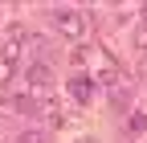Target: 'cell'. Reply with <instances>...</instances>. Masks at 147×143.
<instances>
[{
    "mask_svg": "<svg viewBox=\"0 0 147 143\" xmlns=\"http://www.w3.org/2000/svg\"><path fill=\"white\" fill-rule=\"evenodd\" d=\"M49 25L61 33L65 41H86V33H90V16L82 8H69V4H57L49 12Z\"/></svg>",
    "mask_w": 147,
    "mask_h": 143,
    "instance_id": "1",
    "label": "cell"
},
{
    "mask_svg": "<svg viewBox=\"0 0 147 143\" xmlns=\"http://www.w3.org/2000/svg\"><path fill=\"white\" fill-rule=\"evenodd\" d=\"M25 86H29L37 98H49V90H53V65H49V61H29Z\"/></svg>",
    "mask_w": 147,
    "mask_h": 143,
    "instance_id": "2",
    "label": "cell"
},
{
    "mask_svg": "<svg viewBox=\"0 0 147 143\" xmlns=\"http://www.w3.org/2000/svg\"><path fill=\"white\" fill-rule=\"evenodd\" d=\"M65 90H69V98L78 102V106H86L90 98H94V78H90V74H82V69H78V74H69Z\"/></svg>",
    "mask_w": 147,
    "mask_h": 143,
    "instance_id": "3",
    "label": "cell"
},
{
    "mask_svg": "<svg viewBox=\"0 0 147 143\" xmlns=\"http://www.w3.org/2000/svg\"><path fill=\"white\" fill-rule=\"evenodd\" d=\"M37 111H41V119L49 123V127H65V106L57 102V98H41V102H37Z\"/></svg>",
    "mask_w": 147,
    "mask_h": 143,
    "instance_id": "4",
    "label": "cell"
},
{
    "mask_svg": "<svg viewBox=\"0 0 147 143\" xmlns=\"http://www.w3.org/2000/svg\"><path fill=\"white\" fill-rule=\"evenodd\" d=\"M127 131L131 135H147V111H131L127 115Z\"/></svg>",
    "mask_w": 147,
    "mask_h": 143,
    "instance_id": "5",
    "label": "cell"
},
{
    "mask_svg": "<svg viewBox=\"0 0 147 143\" xmlns=\"http://www.w3.org/2000/svg\"><path fill=\"white\" fill-rule=\"evenodd\" d=\"M12 74H16V65H12V61H4V57H0V90H4V86L12 82Z\"/></svg>",
    "mask_w": 147,
    "mask_h": 143,
    "instance_id": "6",
    "label": "cell"
},
{
    "mask_svg": "<svg viewBox=\"0 0 147 143\" xmlns=\"http://www.w3.org/2000/svg\"><path fill=\"white\" fill-rule=\"evenodd\" d=\"M16 143H45V131H21V135H16Z\"/></svg>",
    "mask_w": 147,
    "mask_h": 143,
    "instance_id": "7",
    "label": "cell"
},
{
    "mask_svg": "<svg viewBox=\"0 0 147 143\" xmlns=\"http://www.w3.org/2000/svg\"><path fill=\"white\" fill-rule=\"evenodd\" d=\"M131 45H135L139 53H147V25H139V29H135V37H131Z\"/></svg>",
    "mask_w": 147,
    "mask_h": 143,
    "instance_id": "8",
    "label": "cell"
},
{
    "mask_svg": "<svg viewBox=\"0 0 147 143\" xmlns=\"http://www.w3.org/2000/svg\"><path fill=\"white\" fill-rule=\"evenodd\" d=\"M12 106H16V111H25V115H29V111H37V102H33L29 94H16V98H12Z\"/></svg>",
    "mask_w": 147,
    "mask_h": 143,
    "instance_id": "9",
    "label": "cell"
},
{
    "mask_svg": "<svg viewBox=\"0 0 147 143\" xmlns=\"http://www.w3.org/2000/svg\"><path fill=\"white\" fill-rule=\"evenodd\" d=\"M139 74H143V78H147V53H143V61H139Z\"/></svg>",
    "mask_w": 147,
    "mask_h": 143,
    "instance_id": "10",
    "label": "cell"
},
{
    "mask_svg": "<svg viewBox=\"0 0 147 143\" xmlns=\"http://www.w3.org/2000/svg\"><path fill=\"white\" fill-rule=\"evenodd\" d=\"M0 127H4V106H0Z\"/></svg>",
    "mask_w": 147,
    "mask_h": 143,
    "instance_id": "11",
    "label": "cell"
},
{
    "mask_svg": "<svg viewBox=\"0 0 147 143\" xmlns=\"http://www.w3.org/2000/svg\"><path fill=\"white\" fill-rule=\"evenodd\" d=\"M78 143H94V139H78Z\"/></svg>",
    "mask_w": 147,
    "mask_h": 143,
    "instance_id": "12",
    "label": "cell"
},
{
    "mask_svg": "<svg viewBox=\"0 0 147 143\" xmlns=\"http://www.w3.org/2000/svg\"><path fill=\"white\" fill-rule=\"evenodd\" d=\"M143 16H147V4H143Z\"/></svg>",
    "mask_w": 147,
    "mask_h": 143,
    "instance_id": "13",
    "label": "cell"
}]
</instances>
